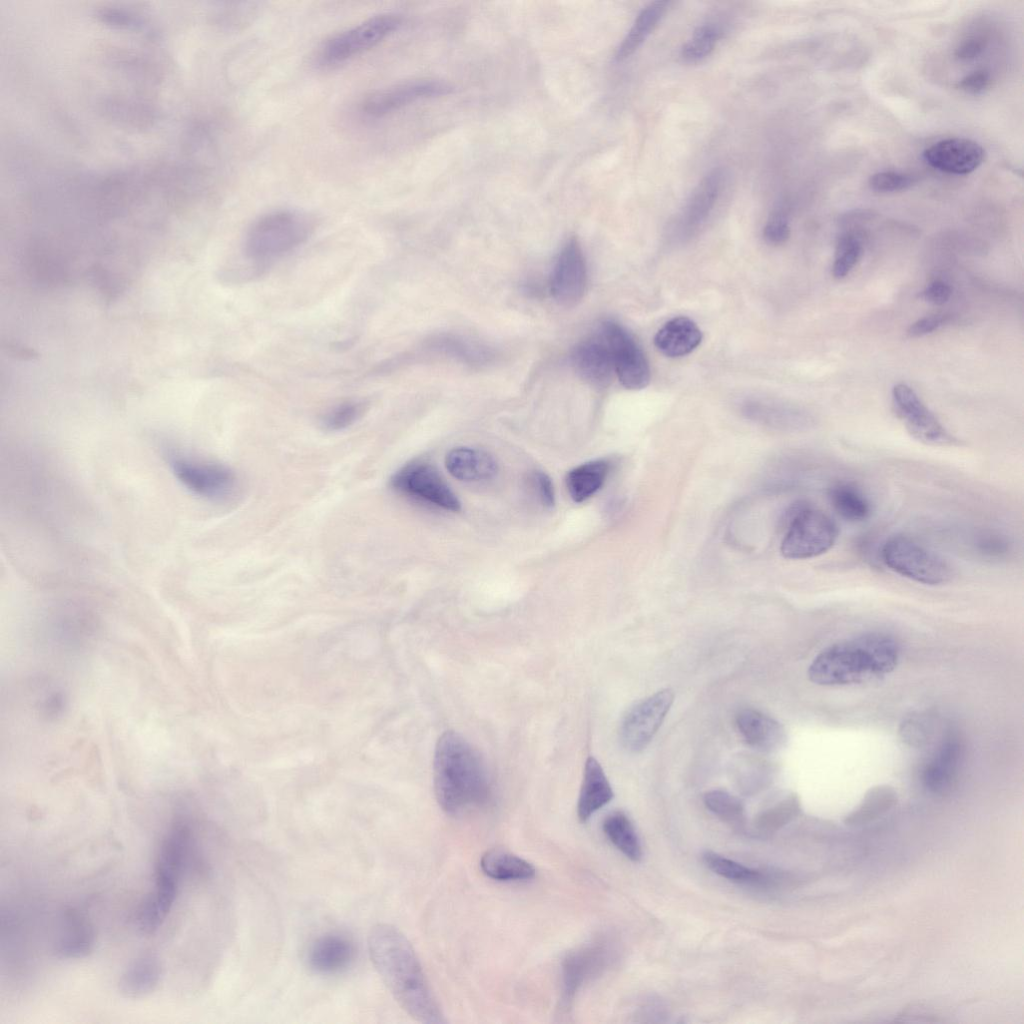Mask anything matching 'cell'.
Instances as JSON below:
<instances>
[{
    "mask_svg": "<svg viewBox=\"0 0 1024 1024\" xmlns=\"http://www.w3.org/2000/svg\"><path fill=\"white\" fill-rule=\"evenodd\" d=\"M368 950L385 986L410 1017L425 1024L446 1022L413 946L399 929L386 923L373 926Z\"/></svg>",
    "mask_w": 1024,
    "mask_h": 1024,
    "instance_id": "6da1fadb",
    "label": "cell"
},
{
    "mask_svg": "<svg viewBox=\"0 0 1024 1024\" xmlns=\"http://www.w3.org/2000/svg\"><path fill=\"white\" fill-rule=\"evenodd\" d=\"M433 779L437 802L449 815L483 806L490 799V780L480 753L454 731H446L438 739Z\"/></svg>",
    "mask_w": 1024,
    "mask_h": 1024,
    "instance_id": "7a4b0ae2",
    "label": "cell"
},
{
    "mask_svg": "<svg viewBox=\"0 0 1024 1024\" xmlns=\"http://www.w3.org/2000/svg\"><path fill=\"white\" fill-rule=\"evenodd\" d=\"M898 659L899 647L891 636L867 633L822 650L809 666L808 676L825 686L862 683L890 673Z\"/></svg>",
    "mask_w": 1024,
    "mask_h": 1024,
    "instance_id": "3957f363",
    "label": "cell"
},
{
    "mask_svg": "<svg viewBox=\"0 0 1024 1024\" xmlns=\"http://www.w3.org/2000/svg\"><path fill=\"white\" fill-rule=\"evenodd\" d=\"M316 218L299 209H276L258 217L244 238V254L256 266H267L304 244L314 233Z\"/></svg>",
    "mask_w": 1024,
    "mask_h": 1024,
    "instance_id": "277c9868",
    "label": "cell"
},
{
    "mask_svg": "<svg viewBox=\"0 0 1024 1024\" xmlns=\"http://www.w3.org/2000/svg\"><path fill=\"white\" fill-rule=\"evenodd\" d=\"M786 524L781 553L789 559L819 556L833 547L839 534L830 516L805 502H797L789 509Z\"/></svg>",
    "mask_w": 1024,
    "mask_h": 1024,
    "instance_id": "5b68a950",
    "label": "cell"
},
{
    "mask_svg": "<svg viewBox=\"0 0 1024 1024\" xmlns=\"http://www.w3.org/2000/svg\"><path fill=\"white\" fill-rule=\"evenodd\" d=\"M401 25L395 14H380L368 18L328 38L319 47L316 62L329 68L341 65L383 42Z\"/></svg>",
    "mask_w": 1024,
    "mask_h": 1024,
    "instance_id": "8992f818",
    "label": "cell"
},
{
    "mask_svg": "<svg viewBox=\"0 0 1024 1024\" xmlns=\"http://www.w3.org/2000/svg\"><path fill=\"white\" fill-rule=\"evenodd\" d=\"M881 556L891 570L918 583L940 585L952 577L950 565L941 556L908 536L888 539Z\"/></svg>",
    "mask_w": 1024,
    "mask_h": 1024,
    "instance_id": "52a82bcc",
    "label": "cell"
},
{
    "mask_svg": "<svg viewBox=\"0 0 1024 1024\" xmlns=\"http://www.w3.org/2000/svg\"><path fill=\"white\" fill-rule=\"evenodd\" d=\"M167 460L175 478L196 496L221 501L233 495L237 477L229 467L170 450Z\"/></svg>",
    "mask_w": 1024,
    "mask_h": 1024,
    "instance_id": "ba28073f",
    "label": "cell"
},
{
    "mask_svg": "<svg viewBox=\"0 0 1024 1024\" xmlns=\"http://www.w3.org/2000/svg\"><path fill=\"white\" fill-rule=\"evenodd\" d=\"M598 334L607 344L619 382L629 390L645 388L651 378L649 362L635 338L619 323L603 321Z\"/></svg>",
    "mask_w": 1024,
    "mask_h": 1024,
    "instance_id": "9c48e42d",
    "label": "cell"
},
{
    "mask_svg": "<svg viewBox=\"0 0 1024 1024\" xmlns=\"http://www.w3.org/2000/svg\"><path fill=\"white\" fill-rule=\"evenodd\" d=\"M396 492L444 510L457 512L460 502L435 467L424 461H412L390 478Z\"/></svg>",
    "mask_w": 1024,
    "mask_h": 1024,
    "instance_id": "30bf717a",
    "label": "cell"
},
{
    "mask_svg": "<svg viewBox=\"0 0 1024 1024\" xmlns=\"http://www.w3.org/2000/svg\"><path fill=\"white\" fill-rule=\"evenodd\" d=\"M892 405L906 430L918 441L933 446L957 445V439L945 429L908 385L899 383L893 387Z\"/></svg>",
    "mask_w": 1024,
    "mask_h": 1024,
    "instance_id": "8fae6325",
    "label": "cell"
},
{
    "mask_svg": "<svg viewBox=\"0 0 1024 1024\" xmlns=\"http://www.w3.org/2000/svg\"><path fill=\"white\" fill-rule=\"evenodd\" d=\"M674 699L671 689H662L641 700L630 708L620 725V740L631 752H640L647 747Z\"/></svg>",
    "mask_w": 1024,
    "mask_h": 1024,
    "instance_id": "7c38bea8",
    "label": "cell"
},
{
    "mask_svg": "<svg viewBox=\"0 0 1024 1024\" xmlns=\"http://www.w3.org/2000/svg\"><path fill=\"white\" fill-rule=\"evenodd\" d=\"M606 945L593 941L569 951L561 963L560 1009L567 1012L582 986L606 965Z\"/></svg>",
    "mask_w": 1024,
    "mask_h": 1024,
    "instance_id": "4fadbf2b",
    "label": "cell"
},
{
    "mask_svg": "<svg viewBox=\"0 0 1024 1024\" xmlns=\"http://www.w3.org/2000/svg\"><path fill=\"white\" fill-rule=\"evenodd\" d=\"M585 256L575 238L569 239L559 252L550 276V292L556 302L572 306L579 302L587 287Z\"/></svg>",
    "mask_w": 1024,
    "mask_h": 1024,
    "instance_id": "5bb4252c",
    "label": "cell"
},
{
    "mask_svg": "<svg viewBox=\"0 0 1024 1024\" xmlns=\"http://www.w3.org/2000/svg\"><path fill=\"white\" fill-rule=\"evenodd\" d=\"M451 89L444 83L429 80L399 83L366 96L360 110L367 117L381 118L419 100L447 94Z\"/></svg>",
    "mask_w": 1024,
    "mask_h": 1024,
    "instance_id": "9a60e30c",
    "label": "cell"
},
{
    "mask_svg": "<svg viewBox=\"0 0 1024 1024\" xmlns=\"http://www.w3.org/2000/svg\"><path fill=\"white\" fill-rule=\"evenodd\" d=\"M923 157L930 166L939 171L966 175L983 163L985 150L974 140L953 137L933 143L924 150Z\"/></svg>",
    "mask_w": 1024,
    "mask_h": 1024,
    "instance_id": "2e32d148",
    "label": "cell"
},
{
    "mask_svg": "<svg viewBox=\"0 0 1024 1024\" xmlns=\"http://www.w3.org/2000/svg\"><path fill=\"white\" fill-rule=\"evenodd\" d=\"M571 362L577 374L594 386L608 385L615 375L611 352L597 331L576 344Z\"/></svg>",
    "mask_w": 1024,
    "mask_h": 1024,
    "instance_id": "e0dca14e",
    "label": "cell"
},
{
    "mask_svg": "<svg viewBox=\"0 0 1024 1024\" xmlns=\"http://www.w3.org/2000/svg\"><path fill=\"white\" fill-rule=\"evenodd\" d=\"M963 754L962 742L955 733L949 734L923 770L922 781L931 792L943 794L956 780Z\"/></svg>",
    "mask_w": 1024,
    "mask_h": 1024,
    "instance_id": "ac0fdd59",
    "label": "cell"
},
{
    "mask_svg": "<svg viewBox=\"0 0 1024 1024\" xmlns=\"http://www.w3.org/2000/svg\"><path fill=\"white\" fill-rule=\"evenodd\" d=\"M190 831L183 823L174 824L164 836L155 866V885L177 887L187 853Z\"/></svg>",
    "mask_w": 1024,
    "mask_h": 1024,
    "instance_id": "d6986e66",
    "label": "cell"
},
{
    "mask_svg": "<svg viewBox=\"0 0 1024 1024\" xmlns=\"http://www.w3.org/2000/svg\"><path fill=\"white\" fill-rule=\"evenodd\" d=\"M736 725L745 741L762 752L777 751L786 740L780 723L754 709L741 710L736 716Z\"/></svg>",
    "mask_w": 1024,
    "mask_h": 1024,
    "instance_id": "ffe728a7",
    "label": "cell"
},
{
    "mask_svg": "<svg viewBox=\"0 0 1024 1024\" xmlns=\"http://www.w3.org/2000/svg\"><path fill=\"white\" fill-rule=\"evenodd\" d=\"M95 944L94 929L80 911L69 908L62 918L61 933L55 946V954L59 958H83L93 951Z\"/></svg>",
    "mask_w": 1024,
    "mask_h": 1024,
    "instance_id": "44dd1931",
    "label": "cell"
},
{
    "mask_svg": "<svg viewBox=\"0 0 1024 1024\" xmlns=\"http://www.w3.org/2000/svg\"><path fill=\"white\" fill-rule=\"evenodd\" d=\"M354 955L355 947L350 939L339 934H326L311 945L308 963L319 973L331 974L346 969Z\"/></svg>",
    "mask_w": 1024,
    "mask_h": 1024,
    "instance_id": "7402d4cb",
    "label": "cell"
},
{
    "mask_svg": "<svg viewBox=\"0 0 1024 1024\" xmlns=\"http://www.w3.org/2000/svg\"><path fill=\"white\" fill-rule=\"evenodd\" d=\"M162 966L157 954L144 952L129 963L121 974L118 988L127 998H142L151 994L158 986Z\"/></svg>",
    "mask_w": 1024,
    "mask_h": 1024,
    "instance_id": "603a6c76",
    "label": "cell"
},
{
    "mask_svg": "<svg viewBox=\"0 0 1024 1024\" xmlns=\"http://www.w3.org/2000/svg\"><path fill=\"white\" fill-rule=\"evenodd\" d=\"M702 341V332L688 317L679 316L667 321L656 333L654 344L665 356L678 358L690 354Z\"/></svg>",
    "mask_w": 1024,
    "mask_h": 1024,
    "instance_id": "cb8c5ba5",
    "label": "cell"
},
{
    "mask_svg": "<svg viewBox=\"0 0 1024 1024\" xmlns=\"http://www.w3.org/2000/svg\"><path fill=\"white\" fill-rule=\"evenodd\" d=\"M613 790L599 762L589 757L585 763L583 781L577 803V815L586 822L596 811L613 798Z\"/></svg>",
    "mask_w": 1024,
    "mask_h": 1024,
    "instance_id": "d4e9b609",
    "label": "cell"
},
{
    "mask_svg": "<svg viewBox=\"0 0 1024 1024\" xmlns=\"http://www.w3.org/2000/svg\"><path fill=\"white\" fill-rule=\"evenodd\" d=\"M445 466L453 477L462 481L488 480L497 473V463L489 453L469 447L450 450Z\"/></svg>",
    "mask_w": 1024,
    "mask_h": 1024,
    "instance_id": "484cf974",
    "label": "cell"
},
{
    "mask_svg": "<svg viewBox=\"0 0 1024 1024\" xmlns=\"http://www.w3.org/2000/svg\"><path fill=\"white\" fill-rule=\"evenodd\" d=\"M723 183L720 169L710 171L697 185L682 217V228L688 232L697 229L713 209Z\"/></svg>",
    "mask_w": 1024,
    "mask_h": 1024,
    "instance_id": "4316f807",
    "label": "cell"
},
{
    "mask_svg": "<svg viewBox=\"0 0 1024 1024\" xmlns=\"http://www.w3.org/2000/svg\"><path fill=\"white\" fill-rule=\"evenodd\" d=\"M482 872L501 882L527 881L535 877L534 866L520 856L503 849H491L480 860Z\"/></svg>",
    "mask_w": 1024,
    "mask_h": 1024,
    "instance_id": "83f0119b",
    "label": "cell"
},
{
    "mask_svg": "<svg viewBox=\"0 0 1024 1024\" xmlns=\"http://www.w3.org/2000/svg\"><path fill=\"white\" fill-rule=\"evenodd\" d=\"M741 410L748 419L777 429H795L806 424L803 413L770 400H746Z\"/></svg>",
    "mask_w": 1024,
    "mask_h": 1024,
    "instance_id": "f1b7e54d",
    "label": "cell"
},
{
    "mask_svg": "<svg viewBox=\"0 0 1024 1024\" xmlns=\"http://www.w3.org/2000/svg\"><path fill=\"white\" fill-rule=\"evenodd\" d=\"M609 472V462L597 459L583 463L566 476V486L575 502H583L594 495L603 485Z\"/></svg>",
    "mask_w": 1024,
    "mask_h": 1024,
    "instance_id": "f546056e",
    "label": "cell"
},
{
    "mask_svg": "<svg viewBox=\"0 0 1024 1024\" xmlns=\"http://www.w3.org/2000/svg\"><path fill=\"white\" fill-rule=\"evenodd\" d=\"M667 5L666 1H654L641 10L616 51L617 62L627 59L642 45L662 18Z\"/></svg>",
    "mask_w": 1024,
    "mask_h": 1024,
    "instance_id": "4dcf8cb0",
    "label": "cell"
},
{
    "mask_svg": "<svg viewBox=\"0 0 1024 1024\" xmlns=\"http://www.w3.org/2000/svg\"><path fill=\"white\" fill-rule=\"evenodd\" d=\"M834 511L844 520L861 522L871 513V505L863 492L853 483L837 482L828 491Z\"/></svg>",
    "mask_w": 1024,
    "mask_h": 1024,
    "instance_id": "1f68e13d",
    "label": "cell"
},
{
    "mask_svg": "<svg viewBox=\"0 0 1024 1024\" xmlns=\"http://www.w3.org/2000/svg\"><path fill=\"white\" fill-rule=\"evenodd\" d=\"M177 888L155 885L141 904L136 921L145 934L154 933L164 922L175 901Z\"/></svg>",
    "mask_w": 1024,
    "mask_h": 1024,
    "instance_id": "d6a6232c",
    "label": "cell"
},
{
    "mask_svg": "<svg viewBox=\"0 0 1024 1024\" xmlns=\"http://www.w3.org/2000/svg\"><path fill=\"white\" fill-rule=\"evenodd\" d=\"M603 831L608 840L627 858L634 862L642 858L640 839L630 819L620 811L609 814L603 821Z\"/></svg>",
    "mask_w": 1024,
    "mask_h": 1024,
    "instance_id": "836d02e7",
    "label": "cell"
},
{
    "mask_svg": "<svg viewBox=\"0 0 1024 1024\" xmlns=\"http://www.w3.org/2000/svg\"><path fill=\"white\" fill-rule=\"evenodd\" d=\"M897 802L895 790L886 785L871 788L861 803L845 818L849 826L867 824L889 811Z\"/></svg>",
    "mask_w": 1024,
    "mask_h": 1024,
    "instance_id": "e575fe53",
    "label": "cell"
},
{
    "mask_svg": "<svg viewBox=\"0 0 1024 1024\" xmlns=\"http://www.w3.org/2000/svg\"><path fill=\"white\" fill-rule=\"evenodd\" d=\"M424 348L446 354L471 365L487 363L491 358L489 350L481 345L450 335L433 336L425 341Z\"/></svg>",
    "mask_w": 1024,
    "mask_h": 1024,
    "instance_id": "d590c367",
    "label": "cell"
},
{
    "mask_svg": "<svg viewBox=\"0 0 1024 1024\" xmlns=\"http://www.w3.org/2000/svg\"><path fill=\"white\" fill-rule=\"evenodd\" d=\"M703 801L712 813L733 828L745 826V807L738 797L727 791L711 790L704 795Z\"/></svg>",
    "mask_w": 1024,
    "mask_h": 1024,
    "instance_id": "8d00e7d4",
    "label": "cell"
},
{
    "mask_svg": "<svg viewBox=\"0 0 1024 1024\" xmlns=\"http://www.w3.org/2000/svg\"><path fill=\"white\" fill-rule=\"evenodd\" d=\"M799 810L797 796H787L761 812L754 823L755 830L761 835L770 834L791 821Z\"/></svg>",
    "mask_w": 1024,
    "mask_h": 1024,
    "instance_id": "74e56055",
    "label": "cell"
},
{
    "mask_svg": "<svg viewBox=\"0 0 1024 1024\" xmlns=\"http://www.w3.org/2000/svg\"><path fill=\"white\" fill-rule=\"evenodd\" d=\"M703 861L712 872L733 882L756 883L762 879L759 871L711 851L703 854Z\"/></svg>",
    "mask_w": 1024,
    "mask_h": 1024,
    "instance_id": "f35d334b",
    "label": "cell"
},
{
    "mask_svg": "<svg viewBox=\"0 0 1024 1024\" xmlns=\"http://www.w3.org/2000/svg\"><path fill=\"white\" fill-rule=\"evenodd\" d=\"M862 244L855 232L842 234L837 242L832 274L836 279L846 277L859 260Z\"/></svg>",
    "mask_w": 1024,
    "mask_h": 1024,
    "instance_id": "ab89813d",
    "label": "cell"
},
{
    "mask_svg": "<svg viewBox=\"0 0 1024 1024\" xmlns=\"http://www.w3.org/2000/svg\"><path fill=\"white\" fill-rule=\"evenodd\" d=\"M366 403L349 400L329 409L320 419L321 427L330 432L344 430L356 423L364 414Z\"/></svg>",
    "mask_w": 1024,
    "mask_h": 1024,
    "instance_id": "60d3db41",
    "label": "cell"
},
{
    "mask_svg": "<svg viewBox=\"0 0 1024 1024\" xmlns=\"http://www.w3.org/2000/svg\"><path fill=\"white\" fill-rule=\"evenodd\" d=\"M721 36L720 29L713 24L699 27L681 49V56L687 62H698L707 57Z\"/></svg>",
    "mask_w": 1024,
    "mask_h": 1024,
    "instance_id": "b9f144b4",
    "label": "cell"
},
{
    "mask_svg": "<svg viewBox=\"0 0 1024 1024\" xmlns=\"http://www.w3.org/2000/svg\"><path fill=\"white\" fill-rule=\"evenodd\" d=\"M917 178L909 173L898 171H881L870 176L869 187L876 192L890 193L906 190L912 187Z\"/></svg>",
    "mask_w": 1024,
    "mask_h": 1024,
    "instance_id": "7bdbcfd3",
    "label": "cell"
},
{
    "mask_svg": "<svg viewBox=\"0 0 1024 1024\" xmlns=\"http://www.w3.org/2000/svg\"><path fill=\"white\" fill-rule=\"evenodd\" d=\"M790 234V227L786 215L777 211L767 221L763 235L766 241L773 245L784 243Z\"/></svg>",
    "mask_w": 1024,
    "mask_h": 1024,
    "instance_id": "ee69618b",
    "label": "cell"
},
{
    "mask_svg": "<svg viewBox=\"0 0 1024 1024\" xmlns=\"http://www.w3.org/2000/svg\"><path fill=\"white\" fill-rule=\"evenodd\" d=\"M991 83V74L985 69L975 70L961 78L956 88L969 94H979L985 91Z\"/></svg>",
    "mask_w": 1024,
    "mask_h": 1024,
    "instance_id": "f6af8a7d",
    "label": "cell"
},
{
    "mask_svg": "<svg viewBox=\"0 0 1024 1024\" xmlns=\"http://www.w3.org/2000/svg\"><path fill=\"white\" fill-rule=\"evenodd\" d=\"M949 321V317L945 314H935L923 317L915 321L907 330V335L911 338H917L925 336L933 331L937 330Z\"/></svg>",
    "mask_w": 1024,
    "mask_h": 1024,
    "instance_id": "bcb514c9",
    "label": "cell"
},
{
    "mask_svg": "<svg viewBox=\"0 0 1024 1024\" xmlns=\"http://www.w3.org/2000/svg\"><path fill=\"white\" fill-rule=\"evenodd\" d=\"M986 42L978 36H971L962 40L955 48V58L960 61H970L982 54Z\"/></svg>",
    "mask_w": 1024,
    "mask_h": 1024,
    "instance_id": "7dc6e473",
    "label": "cell"
},
{
    "mask_svg": "<svg viewBox=\"0 0 1024 1024\" xmlns=\"http://www.w3.org/2000/svg\"><path fill=\"white\" fill-rule=\"evenodd\" d=\"M533 484L541 503L548 508L555 504V494L551 479L547 474L537 471L533 475Z\"/></svg>",
    "mask_w": 1024,
    "mask_h": 1024,
    "instance_id": "c3c4849f",
    "label": "cell"
},
{
    "mask_svg": "<svg viewBox=\"0 0 1024 1024\" xmlns=\"http://www.w3.org/2000/svg\"><path fill=\"white\" fill-rule=\"evenodd\" d=\"M938 1017L939 1015L933 1012L931 1008L922 1005H910L903 1009L896 1020L902 1022H938L940 1021Z\"/></svg>",
    "mask_w": 1024,
    "mask_h": 1024,
    "instance_id": "681fc988",
    "label": "cell"
},
{
    "mask_svg": "<svg viewBox=\"0 0 1024 1024\" xmlns=\"http://www.w3.org/2000/svg\"><path fill=\"white\" fill-rule=\"evenodd\" d=\"M951 295L952 289L950 285L940 280L932 282L920 294L921 298L935 305L946 303Z\"/></svg>",
    "mask_w": 1024,
    "mask_h": 1024,
    "instance_id": "f907efd6",
    "label": "cell"
},
{
    "mask_svg": "<svg viewBox=\"0 0 1024 1024\" xmlns=\"http://www.w3.org/2000/svg\"><path fill=\"white\" fill-rule=\"evenodd\" d=\"M1007 541L999 535H988L980 539V551L989 556H1000L1008 549Z\"/></svg>",
    "mask_w": 1024,
    "mask_h": 1024,
    "instance_id": "816d5d0a",
    "label": "cell"
}]
</instances>
